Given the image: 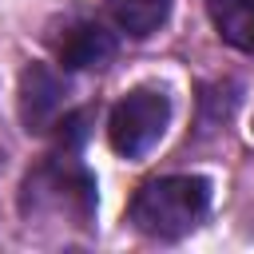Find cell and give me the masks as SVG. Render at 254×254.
<instances>
[{
  "instance_id": "6da1fadb",
  "label": "cell",
  "mask_w": 254,
  "mask_h": 254,
  "mask_svg": "<svg viewBox=\"0 0 254 254\" xmlns=\"http://www.w3.org/2000/svg\"><path fill=\"white\" fill-rule=\"evenodd\" d=\"M210 206V183L202 175H167L135 190L127 218L147 238H183L190 234Z\"/></svg>"
},
{
  "instance_id": "7a4b0ae2",
  "label": "cell",
  "mask_w": 254,
  "mask_h": 254,
  "mask_svg": "<svg viewBox=\"0 0 254 254\" xmlns=\"http://www.w3.org/2000/svg\"><path fill=\"white\" fill-rule=\"evenodd\" d=\"M20 210L24 214H64V218L87 226L95 214V179L75 159V151L48 155L36 171H28Z\"/></svg>"
},
{
  "instance_id": "3957f363",
  "label": "cell",
  "mask_w": 254,
  "mask_h": 254,
  "mask_svg": "<svg viewBox=\"0 0 254 254\" xmlns=\"http://www.w3.org/2000/svg\"><path fill=\"white\" fill-rule=\"evenodd\" d=\"M167 123H171V99H167V91H159V87H135V91H127L111 107L107 139H111L115 155L139 159V155H147L163 139Z\"/></svg>"
},
{
  "instance_id": "277c9868",
  "label": "cell",
  "mask_w": 254,
  "mask_h": 254,
  "mask_svg": "<svg viewBox=\"0 0 254 254\" xmlns=\"http://www.w3.org/2000/svg\"><path fill=\"white\" fill-rule=\"evenodd\" d=\"M67 107V83L48 64H28L20 75V119L28 131H52Z\"/></svg>"
},
{
  "instance_id": "5b68a950",
  "label": "cell",
  "mask_w": 254,
  "mask_h": 254,
  "mask_svg": "<svg viewBox=\"0 0 254 254\" xmlns=\"http://www.w3.org/2000/svg\"><path fill=\"white\" fill-rule=\"evenodd\" d=\"M48 44L56 48V60L64 67H71V71H79V67H103L115 56V36L103 24L83 20V16L64 20V28L48 36Z\"/></svg>"
},
{
  "instance_id": "8992f818",
  "label": "cell",
  "mask_w": 254,
  "mask_h": 254,
  "mask_svg": "<svg viewBox=\"0 0 254 254\" xmlns=\"http://www.w3.org/2000/svg\"><path fill=\"white\" fill-rule=\"evenodd\" d=\"M210 20L230 48L254 52V0H210Z\"/></svg>"
},
{
  "instance_id": "52a82bcc",
  "label": "cell",
  "mask_w": 254,
  "mask_h": 254,
  "mask_svg": "<svg viewBox=\"0 0 254 254\" xmlns=\"http://www.w3.org/2000/svg\"><path fill=\"white\" fill-rule=\"evenodd\" d=\"M103 4L115 16V24L135 40L159 32L167 24V16H171V0H103Z\"/></svg>"
}]
</instances>
